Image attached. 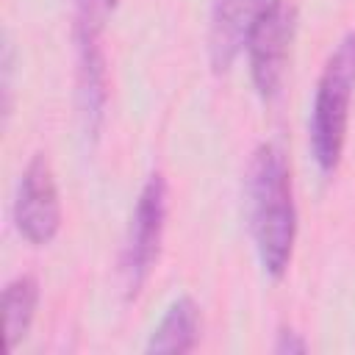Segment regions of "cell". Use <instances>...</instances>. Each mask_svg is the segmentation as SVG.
<instances>
[{
	"label": "cell",
	"mask_w": 355,
	"mask_h": 355,
	"mask_svg": "<svg viewBox=\"0 0 355 355\" xmlns=\"http://www.w3.org/2000/svg\"><path fill=\"white\" fill-rule=\"evenodd\" d=\"M355 94V31L344 33L327 55L316 80L311 108V153L322 172H333L341 161L349 128V103Z\"/></svg>",
	"instance_id": "7a4b0ae2"
},
{
	"label": "cell",
	"mask_w": 355,
	"mask_h": 355,
	"mask_svg": "<svg viewBox=\"0 0 355 355\" xmlns=\"http://www.w3.org/2000/svg\"><path fill=\"white\" fill-rule=\"evenodd\" d=\"M39 305V283L33 275H19L6 283L3 288V324H6V344L17 349V344L28 336Z\"/></svg>",
	"instance_id": "9c48e42d"
},
{
	"label": "cell",
	"mask_w": 355,
	"mask_h": 355,
	"mask_svg": "<svg viewBox=\"0 0 355 355\" xmlns=\"http://www.w3.org/2000/svg\"><path fill=\"white\" fill-rule=\"evenodd\" d=\"M100 33L92 28H75L78 42V108L83 116V125L92 136H97L105 103H108V69L105 55L100 47Z\"/></svg>",
	"instance_id": "52a82bcc"
},
{
	"label": "cell",
	"mask_w": 355,
	"mask_h": 355,
	"mask_svg": "<svg viewBox=\"0 0 355 355\" xmlns=\"http://www.w3.org/2000/svg\"><path fill=\"white\" fill-rule=\"evenodd\" d=\"M200 338V308L191 297H178L155 330L150 333L147 352H191Z\"/></svg>",
	"instance_id": "ba28073f"
},
{
	"label": "cell",
	"mask_w": 355,
	"mask_h": 355,
	"mask_svg": "<svg viewBox=\"0 0 355 355\" xmlns=\"http://www.w3.org/2000/svg\"><path fill=\"white\" fill-rule=\"evenodd\" d=\"M14 225L31 244H50L61 227V200L50 158L36 153L19 175L14 194Z\"/></svg>",
	"instance_id": "5b68a950"
},
{
	"label": "cell",
	"mask_w": 355,
	"mask_h": 355,
	"mask_svg": "<svg viewBox=\"0 0 355 355\" xmlns=\"http://www.w3.org/2000/svg\"><path fill=\"white\" fill-rule=\"evenodd\" d=\"M116 0H78V22L75 28H92L103 31L108 14L114 11Z\"/></svg>",
	"instance_id": "30bf717a"
},
{
	"label": "cell",
	"mask_w": 355,
	"mask_h": 355,
	"mask_svg": "<svg viewBox=\"0 0 355 355\" xmlns=\"http://www.w3.org/2000/svg\"><path fill=\"white\" fill-rule=\"evenodd\" d=\"M247 214L258 261L266 275L283 277L297 239L291 169L277 144H261L247 169Z\"/></svg>",
	"instance_id": "6da1fadb"
},
{
	"label": "cell",
	"mask_w": 355,
	"mask_h": 355,
	"mask_svg": "<svg viewBox=\"0 0 355 355\" xmlns=\"http://www.w3.org/2000/svg\"><path fill=\"white\" fill-rule=\"evenodd\" d=\"M272 349H275L277 355H302V352H308V341H305L297 330H291V327H280V333H277Z\"/></svg>",
	"instance_id": "8fae6325"
},
{
	"label": "cell",
	"mask_w": 355,
	"mask_h": 355,
	"mask_svg": "<svg viewBox=\"0 0 355 355\" xmlns=\"http://www.w3.org/2000/svg\"><path fill=\"white\" fill-rule=\"evenodd\" d=\"M164 227H166V180L161 172H153L139 191L128 227V241L122 250V275H125L128 297H136L147 283L161 252Z\"/></svg>",
	"instance_id": "277c9868"
},
{
	"label": "cell",
	"mask_w": 355,
	"mask_h": 355,
	"mask_svg": "<svg viewBox=\"0 0 355 355\" xmlns=\"http://www.w3.org/2000/svg\"><path fill=\"white\" fill-rule=\"evenodd\" d=\"M269 0H214L208 28V55L214 72H227L247 44V36Z\"/></svg>",
	"instance_id": "8992f818"
},
{
	"label": "cell",
	"mask_w": 355,
	"mask_h": 355,
	"mask_svg": "<svg viewBox=\"0 0 355 355\" xmlns=\"http://www.w3.org/2000/svg\"><path fill=\"white\" fill-rule=\"evenodd\" d=\"M294 31H297L294 6L288 0H269L247 36L244 47L250 58V78L263 100H275L280 94Z\"/></svg>",
	"instance_id": "3957f363"
}]
</instances>
